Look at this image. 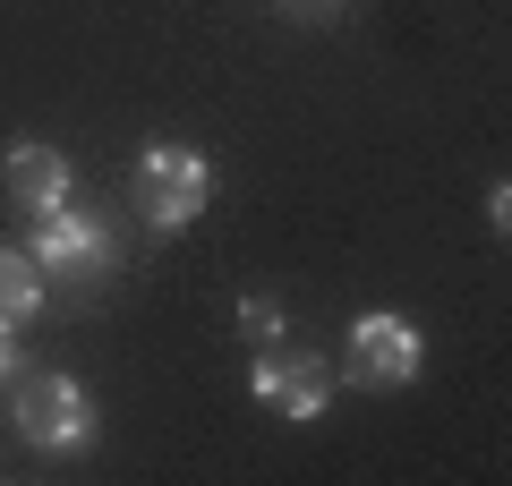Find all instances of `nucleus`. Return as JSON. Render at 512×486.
Wrapping results in <instances>:
<instances>
[{"mask_svg": "<svg viewBox=\"0 0 512 486\" xmlns=\"http://www.w3.org/2000/svg\"><path fill=\"white\" fill-rule=\"evenodd\" d=\"M419 367H427V333H419L410 316H393V307L350 316V333H342V376L359 384V393H402Z\"/></svg>", "mask_w": 512, "mask_h": 486, "instance_id": "3", "label": "nucleus"}, {"mask_svg": "<svg viewBox=\"0 0 512 486\" xmlns=\"http://www.w3.org/2000/svg\"><path fill=\"white\" fill-rule=\"evenodd\" d=\"M69 154L60 145H43V137H18L9 154H0V188H9V205H18L26 222H43L52 205H69Z\"/></svg>", "mask_w": 512, "mask_h": 486, "instance_id": "6", "label": "nucleus"}, {"mask_svg": "<svg viewBox=\"0 0 512 486\" xmlns=\"http://www.w3.org/2000/svg\"><path fill=\"white\" fill-rule=\"evenodd\" d=\"M26 256L43 265V282H69V290H94L111 273V222L77 214V205H52V214L35 222V239H26Z\"/></svg>", "mask_w": 512, "mask_h": 486, "instance_id": "5", "label": "nucleus"}, {"mask_svg": "<svg viewBox=\"0 0 512 486\" xmlns=\"http://www.w3.org/2000/svg\"><path fill=\"white\" fill-rule=\"evenodd\" d=\"M239 324H248L256 342H282V299L274 290H248V299H239Z\"/></svg>", "mask_w": 512, "mask_h": 486, "instance_id": "8", "label": "nucleus"}, {"mask_svg": "<svg viewBox=\"0 0 512 486\" xmlns=\"http://www.w3.org/2000/svg\"><path fill=\"white\" fill-rule=\"evenodd\" d=\"M43 299H52L43 265H35L26 248H0V324H9V333H26V324L43 316Z\"/></svg>", "mask_w": 512, "mask_h": 486, "instance_id": "7", "label": "nucleus"}, {"mask_svg": "<svg viewBox=\"0 0 512 486\" xmlns=\"http://www.w3.org/2000/svg\"><path fill=\"white\" fill-rule=\"evenodd\" d=\"M291 9H342V0H291Z\"/></svg>", "mask_w": 512, "mask_h": 486, "instance_id": "11", "label": "nucleus"}, {"mask_svg": "<svg viewBox=\"0 0 512 486\" xmlns=\"http://www.w3.org/2000/svg\"><path fill=\"white\" fill-rule=\"evenodd\" d=\"M9 418H18L26 444L43 452H86L94 444V393L77 376H52V367H35V376H9Z\"/></svg>", "mask_w": 512, "mask_h": 486, "instance_id": "2", "label": "nucleus"}, {"mask_svg": "<svg viewBox=\"0 0 512 486\" xmlns=\"http://www.w3.org/2000/svg\"><path fill=\"white\" fill-rule=\"evenodd\" d=\"M333 384H342V367H333L325 350H308V342H265L256 367H248V393L265 401L274 418H291V427L333 410Z\"/></svg>", "mask_w": 512, "mask_h": 486, "instance_id": "4", "label": "nucleus"}, {"mask_svg": "<svg viewBox=\"0 0 512 486\" xmlns=\"http://www.w3.org/2000/svg\"><path fill=\"white\" fill-rule=\"evenodd\" d=\"M487 222H495V239H504V222H512V188H504V180L487 188Z\"/></svg>", "mask_w": 512, "mask_h": 486, "instance_id": "9", "label": "nucleus"}, {"mask_svg": "<svg viewBox=\"0 0 512 486\" xmlns=\"http://www.w3.org/2000/svg\"><path fill=\"white\" fill-rule=\"evenodd\" d=\"M128 197H137V214H146V231L154 239H171V231H188V222L214 205V162L197 154V145H146L137 154V180H128Z\"/></svg>", "mask_w": 512, "mask_h": 486, "instance_id": "1", "label": "nucleus"}, {"mask_svg": "<svg viewBox=\"0 0 512 486\" xmlns=\"http://www.w3.org/2000/svg\"><path fill=\"white\" fill-rule=\"evenodd\" d=\"M18 367H26V350H18V333H9V324H0V384L18 376Z\"/></svg>", "mask_w": 512, "mask_h": 486, "instance_id": "10", "label": "nucleus"}]
</instances>
